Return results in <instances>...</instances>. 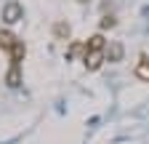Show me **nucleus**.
<instances>
[{"instance_id": "obj_7", "label": "nucleus", "mask_w": 149, "mask_h": 144, "mask_svg": "<svg viewBox=\"0 0 149 144\" xmlns=\"http://www.w3.org/2000/svg\"><path fill=\"white\" fill-rule=\"evenodd\" d=\"M69 35H72V29H69L67 22H56V24H53V38H59V40H69Z\"/></svg>"}, {"instance_id": "obj_5", "label": "nucleus", "mask_w": 149, "mask_h": 144, "mask_svg": "<svg viewBox=\"0 0 149 144\" xmlns=\"http://www.w3.org/2000/svg\"><path fill=\"white\" fill-rule=\"evenodd\" d=\"M8 56H11V64H22V62H24V56H27V45H24V40H19Z\"/></svg>"}, {"instance_id": "obj_12", "label": "nucleus", "mask_w": 149, "mask_h": 144, "mask_svg": "<svg viewBox=\"0 0 149 144\" xmlns=\"http://www.w3.org/2000/svg\"><path fill=\"white\" fill-rule=\"evenodd\" d=\"M80 3H88V0H80Z\"/></svg>"}, {"instance_id": "obj_10", "label": "nucleus", "mask_w": 149, "mask_h": 144, "mask_svg": "<svg viewBox=\"0 0 149 144\" xmlns=\"http://www.w3.org/2000/svg\"><path fill=\"white\" fill-rule=\"evenodd\" d=\"M80 51H85V45H80V43H72V45H69V51H67V62H69V59H74Z\"/></svg>"}, {"instance_id": "obj_1", "label": "nucleus", "mask_w": 149, "mask_h": 144, "mask_svg": "<svg viewBox=\"0 0 149 144\" xmlns=\"http://www.w3.org/2000/svg\"><path fill=\"white\" fill-rule=\"evenodd\" d=\"M22 19H24V8H22V3L8 0V3L3 6V22H6V24H16V22H22Z\"/></svg>"}, {"instance_id": "obj_6", "label": "nucleus", "mask_w": 149, "mask_h": 144, "mask_svg": "<svg viewBox=\"0 0 149 144\" xmlns=\"http://www.w3.org/2000/svg\"><path fill=\"white\" fill-rule=\"evenodd\" d=\"M107 59H109V62H123V43L112 40V43L107 45Z\"/></svg>"}, {"instance_id": "obj_4", "label": "nucleus", "mask_w": 149, "mask_h": 144, "mask_svg": "<svg viewBox=\"0 0 149 144\" xmlns=\"http://www.w3.org/2000/svg\"><path fill=\"white\" fill-rule=\"evenodd\" d=\"M16 43H19V38H16L13 32H8V29H0V51H6V53H11Z\"/></svg>"}, {"instance_id": "obj_8", "label": "nucleus", "mask_w": 149, "mask_h": 144, "mask_svg": "<svg viewBox=\"0 0 149 144\" xmlns=\"http://www.w3.org/2000/svg\"><path fill=\"white\" fill-rule=\"evenodd\" d=\"M136 78L149 83V59H146V56H141V59H139V64H136Z\"/></svg>"}, {"instance_id": "obj_2", "label": "nucleus", "mask_w": 149, "mask_h": 144, "mask_svg": "<svg viewBox=\"0 0 149 144\" xmlns=\"http://www.w3.org/2000/svg\"><path fill=\"white\" fill-rule=\"evenodd\" d=\"M83 62H85V69L88 72H96L107 62V53L104 51H83Z\"/></svg>"}, {"instance_id": "obj_3", "label": "nucleus", "mask_w": 149, "mask_h": 144, "mask_svg": "<svg viewBox=\"0 0 149 144\" xmlns=\"http://www.w3.org/2000/svg\"><path fill=\"white\" fill-rule=\"evenodd\" d=\"M83 45H85V51H107V38L101 32H96V35H91Z\"/></svg>"}, {"instance_id": "obj_11", "label": "nucleus", "mask_w": 149, "mask_h": 144, "mask_svg": "<svg viewBox=\"0 0 149 144\" xmlns=\"http://www.w3.org/2000/svg\"><path fill=\"white\" fill-rule=\"evenodd\" d=\"M115 24H117V22H115V16H104V19H101V29H112Z\"/></svg>"}, {"instance_id": "obj_9", "label": "nucleus", "mask_w": 149, "mask_h": 144, "mask_svg": "<svg viewBox=\"0 0 149 144\" xmlns=\"http://www.w3.org/2000/svg\"><path fill=\"white\" fill-rule=\"evenodd\" d=\"M6 83H8L11 88H16L19 83H22V72H19V64H11L8 75H6Z\"/></svg>"}]
</instances>
